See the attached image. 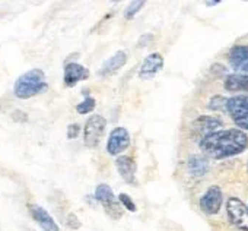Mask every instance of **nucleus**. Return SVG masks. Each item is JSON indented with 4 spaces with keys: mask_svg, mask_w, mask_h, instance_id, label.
I'll list each match as a JSON object with an SVG mask.
<instances>
[{
    "mask_svg": "<svg viewBox=\"0 0 248 231\" xmlns=\"http://www.w3.org/2000/svg\"><path fill=\"white\" fill-rule=\"evenodd\" d=\"M204 157L223 160L244 152L248 147V136L239 129H223L206 135L199 144Z\"/></svg>",
    "mask_w": 248,
    "mask_h": 231,
    "instance_id": "nucleus-1",
    "label": "nucleus"
},
{
    "mask_svg": "<svg viewBox=\"0 0 248 231\" xmlns=\"http://www.w3.org/2000/svg\"><path fill=\"white\" fill-rule=\"evenodd\" d=\"M47 88L48 83L46 82V73L41 69H31L16 79L14 92L18 98L28 99L44 92Z\"/></svg>",
    "mask_w": 248,
    "mask_h": 231,
    "instance_id": "nucleus-2",
    "label": "nucleus"
},
{
    "mask_svg": "<svg viewBox=\"0 0 248 231\" xmlns=\"http://www.w3.org/2000/svg\"><path fill=\"white\" fill-rule=\"evenodd\" d=\"M225 108L239 131H248V95L228 98Z\"/></svg>",
    "mask_w": 248,
    "mask_h": 231,
    "instance_id": "nucleus-3",
    "label": "nucleus"
},
{
    "mask_svg": "<svg viewBox=\"0 0 248 231\" xmlns=\"http://www.w3.org/2000/svg\"><path fill=\"white\" fill-rule=\"evenodd\" d=\"M95 199L104 206V209L107 211V214L112 218V219H120L123 216V209H121V205L118 202V199L115 198L112 189L105 184V183H101L96 186L95 189Z\"/></svg>",
    "mask_w": 248,
    "mask_h": 231,
    "instance_id": "nucleus-4",
    "label": "nucleus"
},
{
    "mask_svg": "<svg viewBox=\"0 0 248 231\" xmlns=\"http://www.w3.org/2000/svg\"><path fill=\"white\" fill-rule=\"evenodd\" d=\"M107 129V120L102 117L101 114H93L88 119L85 129H83V141L86 144V147H98V144L101 142L104 132Z\"/></svg>",
    "mask_w": 248,
    "mask_h": 231,
    "instance_id": "nucleus-5",
    "label": "nucleus"
},
{
    "mask_svg": "<svg viewBox=\"0 0 248 231\" xmlns=\"http://www.w3.org/2000/svg\"><path fill=\"white\" fill-rule=\"evenodd\" d=\"M228 219L238 230L248 231V206L238 198H229L226 202Z\"/></svg>",
    "mask_w": 248,
    "mask_h": 231,
    "instance_id": "nucleus-6",
    "label": "nucleus"
},
{
    "mask_svg": "<svg viewBox=\"0 0 248 231\" xmlns=\"http://www.w3.org/2000/svg\"><path fill=\"white\" fill-rule=\"evenodd\" d=\"M130 133L126 128H115L107 141V152L112 157H118L130 147Z\"/></svg>",
    "mask_w": 248,
    "mask_h": 231,
    "instance_id": "nucleus-7",
    "label": "nucleus"
},
{
    "mask_svg": "<svg viewBox=\"0 0 248 231\" xmlns=\"http://www.w3.org/2000/svg\"><path fill=\"white\" fill-rule=\"evenodd\" d=\"M222 190L219 186H210L206 193L200 198V209L206 215H215L220 211L222 206Z\"/></svg>",
    "mask_w": 248,
    "mask_h": 231,
    "instance_id": "nucleus-8",
    "label": "nucleus"
},
{
    "mask_svg": "<svg viewBox=\"0 0 248 231\" xmlns=\"http://www.w3.org/2000/svg\"><path fill=\"white\" fill-rule=\"evenodd\" d=\"M164 67V57L159 53H151L148 54L139 69V78L143 81L154 79Z\"/></svg>",
    "mask_w": 248,
    "mask_h": 231,
    "instance_id": "nucleus-9",
    "label": "nucleus"
},
{
    "mask_svg": "<svg viewBox=\"0 0 248 231\" xmlns=\"http://www.w3.org/2000/svg\"><path fill=\"white\" fill-rule=\"evenodd\" d=\"M91 72L83 65H79L76 62H69L64 65V75L63 82L67 88H73L78 82L86 81L89 78Z\"/></svg>",
    "mask_w": 248,
    "mask_h": 231,
    "instance_id": "nucleus-10",
    "label": "nucleus"
},
{
    "mask_svg": "<svg viewBox=\"0 0 248 231\" xmlns=\"http://www.w3.org/2000/svg\"><path fill=\"white\" fill-rule=\"evenodd\" d=\"M229 65L238 75L248 76V46H233L229 51Z\"/></svg>",
    "mask_w": 248,
    "mask_h": 231,
    "instance_id": "nucleus-11",
    "label": "nucleus"
},
{
    "mask_svg": "<svg viewBox=\"0 0 248 231\" xmlns=\"http://www.w3.org/2000/svg\"><path fill=\"white\" fill-rule=\"evenodd\" d=\"M127 53L126 51H123V50H118L115 51L111 57H108L99 67L98 73L99 76L105 78V76H111V75H115L120 69L124 67V65L127 63Z\"/></svg>",
    "mask_w": 248,
    "mask_h": 231,
    "instance_id": "nucleus-12",
    "label": "nucleus"
},
{
    "mask_svg": "<svg viewBox=\"0 0 248 231\" xmlns=\"http://www.w3.org/2000/svg\"><path fill=\"white\" fill-rule=\"evenodd\" d=\"M30 214L34 218V221L44 230V231H60L59 225L56 224V221L53 219V216L40 205L37 203H30L28 205Z\"/></svg>",
    "mask_w": 248,
    "mask_h": 231,
    "instance_id": "nucleus-13",
    "label": "nucleus"
},
{
    "mask_svg": "<svg viewBox=\"0 0 248 231\" xmlns=\"http://www.w3.org/2000/svg\"><path fill=\"white\" fill-rule=\"evenodd\" d=\"M115 168L118 171V174L121 176V179L127 183H136V163L133 158L127 157V155H120L115 160Z\"/></svg>",
    "mask_w": 248,
    "mask_h": 231,
    "instance_id": "nucleus-14",
    "label": "nucleus"
},
{
    "mask_svg": "<svg viewBox=\"0 0 248 231\" xmlns=\"http://www.w3.org/2000/svg\"><path fill=\"white\" fill-rule=\"evenodd\" d=\"M187 170L191 177H203L209 170V161L204 155L194 154L187 161Z\"/></svg>",
    "mask_w": 248,
    "mask_h": 231,
    "instance_id": "nucleus-15",
    "label": "nucleus"
},
{
    "mask_svg": "<svg viewBox=\"0 0 248 231\" xmlns=\"http://www.w3.org/2000/svg\"><path fill=\"white\" fill-rule=\"evenodd\" d=\"M193 128H194V131H197L199 133L206 136V135H210V133L216 132L219 128H222V122L215 119V117H209V116H202V117L194 120Z\"/></svg>",
    "mask_w": 248,
    "mask_h": 231,
    "instance_id": "nucleus-16",
    "label": "nucleus"
},
{
    "mask_svg": "<svg viewBox=\"0 0 248 231\" xmlns=\"http://www.w3.org/2000/svg\"><path fill=\"white\" fill-rule=\"evenodd\" d=\"M223 86L229 92H247L248 94V76L238 75V73L229 75L226 76Z\"/></svg>",
    "mask_w": 248,
    "mask_h": 231,
    "instance_id": "nucleus-17",
    "label": "nucleus"
},
{
    "mask_svg": "<svg viewBox=\"0 0 248 231\" xmlns=\"http://www.w3.org/2000/svg\"><path fill=\"white\" fill-rule=\"evenodd\" d=\"M95 105H96L95 98L86 97L82 102H79V104L76 105V111H78L79 114H88V113H91V111L95 108Z\"/></svg>",
    "mask_w": 248,
    "mask_h": 231,
    "instance_id": "nucleus-18",
    "label": "nucleus"
},
{
    "mask_svg": "<svg viewBox=\"0 0 248 231\" xmlns=\"http://www.w3.org/2000/svg\"><path fill=\"white\" fill-rule=\"evenodd\" d=\"M145 3L146 2H140V0H138V2H132L126 8V11H124V18H126V19H133L136 16V14L145 6Z\"/></svg>",
    "mask_w": 248,
    "mask_h": 231,
    "instance_id": "nucleus-19",
    "label": "nucleus"
},
{
    "mask_svg": "<svg viewBox=\"0 0 248 231\" xmlns=\"http://www.w3.org/2000/svg\"><path fill=\"white\" fill-rule=\"evenodd\" d=\"M117 199H118L120 205H121V206H124L127 211H130V212H136V211H138L136 203L133 202V199H132L129 195H126V193H120Z\"/></svg>",
    "mask_w": 248,
    "mask_h": 231,
    "instance_id": "nucleus-20",
    "label": "nucleus"
},
{
    "mask_svg": "<svg viewBox=\"0 0 248 231\" xmlns=\"http://www.w3.org/2000/svg\"><path fill=\"white\" fill-rule=\"evenodd\" d=\"M225 102H226V98H223L222 95H215V97H212V99L209 102V108L210 110H220L225 107Z\"/></svg>",
    "mask_w": 248,
    "mask_h": 231,
    "instance_id": "nucleus-21",
    "label": "nucleus"
},
{
    "mask_svg": "<svg viewBox=\"0 0 248 231\" xmlns=\"http://www.w3.org/2000/svg\"><path fill=\"white\" fill-rule=\"evenodd\" d=\"M66 224H67V227H69V228H72V230H79V228H80V225H82L80 219H79V218H78V215H76V214H73V212H70V214L67 215V218H66Z\"/></svg>",
    "mask_w": 248,
    "mask_h": 231,
    "instance_id": "nucleus-22",
    "label": "nucleus"
},
{
    "mask_svg": "<svg viewBox=\"0 0 248 231\" xmlns=\"http://www.w3.org/2000/svg\"><path fill=\"white\" fill-rule=\"evenodd\" d=\"M80 135V125L72 123L67 126V139H76Z\"/></svg>",
    "mask_w": 248,
    "mask_h": 231,
    "instance_id": "nucleus-23",
    "label": "nucleus"
},
{
    "mask_svg": "<svg viewBox=\"0 0 248 231\" xmlns=\"http://www.w3.org/2000/svg\"><path fill=\"white\" fill-rule=\"evenodd\" d=\"M152 41H154V35H152V34H143V35L140 37L138 46H139V47H146V46H148L149 43H152Z\"/></svg>",
    "mask_w": 248,
    "mask_h": 231,
    "instance_id": "nucleus-24",
    "label": "nucleus"
},
{
    "mask_svg": "<svg viewBox=\"0 0 248 231\" xmlns=\"http://www.w3.org/2000/svg\"><path fill=\"white\" fill-rule=\"evenodd\" d=\"M217 3H220L219 0H213V2H206L207 6H215V5H217Z\"/></svg>",
    "mask_w": 248,
    "mask_h": 231,
    "instance_id": "nucleus-25",
    "label": "nucleus"
},
{
    "mask_svg": "<svg viewBox=\"0 0 248 231\" xmlns=\"http://www.w3.org/2000/svg\"><path fill=\"white\" fill-rule=\"evenodd\" d=\"M247 170H248V163H247Z\"/></svg>",
    "mask_w": 248,
    "mask_h": 231,
    "instance_id": "nucleus-26",
    "label": "nucleus"
}]
</instances>
